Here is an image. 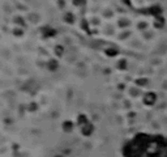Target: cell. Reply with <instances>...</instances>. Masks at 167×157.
<instances>
[{
    "mask_svg": "<svg viewBox=\"0 0 167 157\" xmlns=\"http://www.w3.org/2000/svg\"><path fill=\"white\" fill-rule=\"evenodd\" d=\"M125 157H167V139L138 134L123 149Z\"/></svg>",
    "mask_w": 167,
    "mask_h": 157,
    "instance_id": "1",
    "label": "cell"
},
{
    "mask_svg": "<svg viewBox=\"0 0 167 157\" xmlns=\"http://www.w3.org/2000/svg\"><path fill=\"white\" fill-rule=\"evenodd\" d=\"M41 31L45 37H54V35L56 34V31L54 29H51V28H48V26H43L41 29Z\"/></svg>",
    "mask_w": 167,
    "mask_h": 157,
    "instance_id": "4",
    "label": "cell"
},
{
    "mask_svg": "<svg viewBox=\"0 0 167 157\" xmlns=\"http://www.w3.org/2000/svg\"><path fill=\"white\" fill-rule=\"evenodd\" d=\"M73 4H77V5H85V1H76V0H74Z\"/></svg>",
    "mask_w": 167,
    "mask_h": 157,
    "instance_id": "19",
    "label": "cell"
},
{
    "mask_svg": "<svg viewBox=\"0 0 167 157\" xmlns=\"http://www.w3.org/2000/svg\"><path fill=\"white\" fill-rule=\"evenodd\" d=\"M106 54L110 55V56H115L116 54H118V50L116 49H107L106 50Z\"/></svg>",
    "mask_w": 167,
    "mask_h": 157,
    "instance_id": "11",
    "label": "cell"
},
{
    "mask_svg": "<svg viewBox=\"0 0 167 157\" xmlns=\"http://www.w3.org/2000/svg\"><path fill=\"white\" fill-rule=\"evenodd\" d=\"M155 99H157L155 93H146L144 97V102L146 103V105H153V103L155 102Z\"/></svg>",
    "mask_w": 167,
    "mask_h": 157,
    "instance_id": "3",
    "label": "cell"
},
{
    "mask_svg": "<svg viewBox=\"0 0 167 157\" xmlns=\"http://www.w3.org/2000/svg\"><path fill=\"white\" fill-rule=\"evenodd\" d=\"M15 34H16V35H20V34H22V30H20V29H16V30H15Z\"/></svg>",
    "mask_w": 167,
    "mask_h": 157,
    "instance_id": "21",
    "label": "cell"
},
{
    "mask_svg": "<svg viewBox=\"0 0 167 157\" xmlns=\"http://www.w3.org/2000/svg\"><path fill=\"white\" fill-rule=\"evenodd\" d=\"M81 25H82V29H85L88 31V33H90V30H89V28H88V22L85 20H82V22H81Z\"/></svg>",
    "mask_w": 167,
    "mask_h": 157,
    "instance_id": "14",
    "label": "cell"
},
{
    "mask_svg": "<svg viewBox=\"0 0 167 157\" xmlns=\"http://www.w3.org/2000/svg\"><path fill=\"white\" fill-rule=\"evenodd\" d=\"M29 109H30V110H33V111H34V110H35V109H37V105H35V103H30V106H29Z\"/></svg>",
    "mask_w": 167,
    "mask_h": 157,
    "instance_id": "18",
    "label": "cell"
},
{
    "mask_svg": "<svg viewBox=\"0 0 167 157\" xmlns=\"http://www.w3.org/2000/svg\"><path fill=\"white\" fill-rule=\"evenodd\" d=\"M125 67H127V62H125V59H122V60L119 62V68H120V70H124Z\"/></svg>",
    "mask_w": 167,
    "mask_h": 157,
    "instance_id": "13",
    "label": "cell"
},
{
    "mask_svg": "<svg viewBox=\"0 0 167 157\" xmlns=\"http://www.w3.org/2000/svg\"><path fill=\"white\" fill-rule=\"evenodd\" d=\"M73 128V123L71 122V120H65V122L63 123V130L65 131V132H71Z\"/></svg>",
    "mask_w": 167,
    "mask_h": 157,
    "instance_id": "6",
    "label": "cell"
},
{
    "mask_svg": "<svg viewBox=\"0 0 167 157\" xmlns=\"http://www.w3.org/2000/svg\"><path fill=\"white\" fill-rule=\"evenodd\" d=\"M48 70L50 71H56L58 70V62H56V60H50L48 62Z\"/></svg>",
    "mask_w": 167,
    "mask_h": 157,
    "instance_id": "8",
    "label": "cell"
},
{
    "mask_svg": "<svg viewBox=\"0 0 167 157\" xmlns=\"http://www.w3.org/2000/svg\"><path fill=\"white\" fill-rule=\"evenodd\" d=\"M89 122L88 120V118H86V115H84V114H81V115H79V124H80V127H82V126H85Z\"/></svg>",
    "mask_w": 167,
    "mask_h": 157,
    "instance_id": "7",
    "label": "cell"
},
{
    "mask_svg": "<svg viewBox=\"0 0 167 157\" xmlns=\"http://www.w3.org/2000/svg\"><path fill=\"white\" fill-rule=\"evenodd\" d=\"M161 7L159 5H153L150 9L148 10V13H151L153 16H155V17H158V16H161Z\"/></svg>",
    "mask_w": 167,
    "mask_h": 157,
    "instance_id": "5",
    "label": "cell"
},
{
    "mask_svg": "<svg viewBox=\"0 0 167 157\" xmlns=\"http://www.w3.org/2000/svg\"><path fill=\"white\" fill-rule=\"evenodd\" d=\"M146 26H148V24L141 22V24H140V26H138V28H140V29H144V28H146Z\"/></svg>",
    "mask_w": 167,
    "mask_h": 157,
    "instance_id": "20",
    "label": "cell"
},
{
    "mask_svg": "<svg viewBox=\"0 0 167 157\" xmlns=\"http://www.w3.org/2000/svg\"><path fill=\"white\" fill-rule=\"evenodd\" d=\"M63 51H64V50H63V46H56V47H55V54L56 55H58V56H62L63 55Z\"/></svg>",
    "mask_w": 167,
    "mask_h": 157,
    "instance_id": "12",
    "label": "cell"
},
{
    "mask_svg": "<svg viewBox=\"0 0 167 157\" xmlns=\"http://www.w3.org/2000/svg\"><path fill=\"white\" fill-rule=\"evenodd\" d=\"M93 130H94V127H93V124H91L90 122H88L85 126L81 127V132H82V135H85V136H89V135H91Z\"/></svg>",
    "mask_w": 167,
    "mask_h": 157,
    "instance_id": "2",
    "label": "cell"
},
{
    "mask_svg": "<svg viewBox=\"0 0 167 157\" xmlns=\"http://www.w3.org/2000/svg\"><path fill=\"white\" fill-rule=\"evenodd\" d=\"M136 83H137L138 85H146V84H148V80H146V78H144V80H137Z\"/></svg>",
    "mask_w": 167,
    "mask_h": 157,
    "instance_id": "15",
    "label": "cell"
},
{
    "mask_svg": "<svg viewBox=\"0 0 167 157\" xmlns=\"http://www.w3.org/2000/svg\"><path fill=\"white\" fill-rule=\"evenodd\" d=\"M16 22H17V24H21V25H22V26H24V25H25V22H24V20H22V19H20V17H17V19H16Z\"/></svg>",
    "mask_w": 167,
    "mask_h": 157,
    "instance_id": "17",
    "label": "cell"
},
{
    "mask_svg": "<svg viewBox=\"0 0 167 157\" xmlns=\"http://www.w3.org/2000/svg\"><path fill=\"white\" fill-rule=\"evenodd\" d=\"M163 24H165V20H163V17L162 16H158L157 20H155V24H154L155 28H162Z\"/></svg>",
    "mask_w": 167,
    "mask_h": 157,
    "instance_id": "9",
    "label": "cell"
},
{
    "mask_svg": "<svg viewBox=\"0 0 167 157\" xmlns=\"http://www.w3.org/2000/svg\"><path fill=\"white\" fill-rule=\"evenodd\" d=\"M64 20L67 21V22H69V24H73V21H74V17L72 13H67L65 16H64Z\"/></svg>",
    "mask_w": 167,
    "mask_h": 157,
    "instance_id": "10",
    "label": "cell"
},
{
    "mask_svg": "<svg viewBox=\"0 0 167 157\" xmlns=\"http://www.w3.org/2000/svg\"><path fill=\"white\" fill-rule=\"evenodd\" d=\"M56 157H63V156H56Z\"/></svg>",
    "mask_w": 167,
    "mask_h": 157,
    "instance_id": "22",
    "label": "cell"
},
{
    "mask_svg": "<svg viewBox=\"0 0 167 157\" xmlns=\"http://www.w3.org/2000/svg\"><path fill=\"white\" fill-rule=\"evenodd\" d=\"M129 22H128V20H120V22H119V25L120 26H124V25H128Z\"/></svg>",
    "mask_w": 167,
    "mask_h": 157,
    "instance_id": "16",
    "label": "cell"
}]
</instances>
